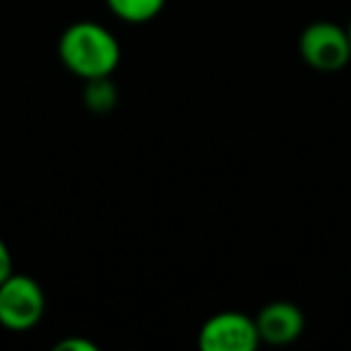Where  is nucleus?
<instances>
[{"mask_svg":"<svg viewBox=\"0 0 351 351\" xmlns=\"http://www.w3.org/2000/svg\"><path fill=\"white\" fill-rule=\"evenodd\" d=\"M58 58L80 80L108 77L121 63V44L111 29L92 20L73 22L58 39Z\"/></svg>","mask_w":351,"mask_h":351,"instance_id":"obj_1","label":"nucleus"},{"mask_svg":"<svg viewBox=\"0 0 351 351\" xmlns=\"http://www.w3.org/2000/svg\"><path fill=\"white\" fill-rule=\"evenodd\" d=\"M46 315V293L34 277L12 272L0 282V325L10 332H27Z\"/></svg>","mask_w":351,"mask_h":351,"instance_id":"obj_2","label":"nucleus"},{"mask_svg":"<svg viewBox=\"0 0 351 351\" xmlns=\"http://www.w3.org/2000/svg\"><path fill=\"white\" fill-rule=\"evenodd\" d=\"M298 53L303 63L317 73H339L351 63L346 27L330 20L311 22L298 36Z\"/></svg>","mask_w":351,"mask_h":351,"instance_id":"obj_3","label":"nucleus"},{"mask_svg":"<svg viewBox=\"0 0 351 351\" xmlns=\"http://www.w3.org/2000/svg\"><path fill=\"white\" fill-rule=\"evenodd\" d=\"M197 346L202 351H255L260 346L255 317L241 311L215 313L202 322Z\"/></svg>","mask_w":351,"mask_h":351,"instance_id":"obj_4","label":"nucleus"},{"mask_svg":"<svg viewBox=\"0 0 351 351\" xmlns=\"http://www.w3.org/2000/svg\"><path fill=\"white\" fill-rule=\"evenodd\" d=\"M255 327H258L260 344L287 346L293 344L306 332V315L291 301H269L258 311Z\"/></svg>","mask_w":351,"mask_h":351,"instance_id":"obj_5","label":"nucleus"},{"mask_svg":"<svg viewBox=\"0 0 351 351\" xmlns=\"http://www.w3.org/2000/svg\"><path fill=\"white\" fill-rule=\"evenodd\" d=\"M106 5L118 20L128 25H145L164 10L166 0H106Z\"/></svg>","mask_w":351,"mask_h":351,"instance_id":"obj_6","label":"nucleus"},{"mask_svg":"<svg viewBox=\"0 0 351 351\" xmlns=\"http://www.w3.org/2000/svg\"><path fill=\"white\" fill-rule=\"evenodd\" d=\"M82 101L92 113H108L118 104V87L113 84L111 75L108 77L84 80Z\"/></svg>","mask_w":351,"mask_h":351,"instance_id":"obj_7","label":"nucleus"},{"mask_svg":"<svg viewBox=\"0 0 351 351\" xmlns=\"http://www.w3.org/2000/svg\"><path fill=\"white\" fill-rule=\"evenodd\" d=\"M56 351H97V344L84 337H65L53 346Z\"/></svg>","mask_w":351,"mask_h":351,"instance_id":"obj_8","label":"nucleus"},{"mask_svg":"<svg viewBox=\"0 0 351 351\" xmlns=\"http://www.w3.org/2000/svg\"><path fill=\"white\" fill-rule=\"evenodd\" d=\"M15 272V265H12V253L8 248V243L0 236V282H5L10 274Z\"/></svg>","mask_w":351,"mask_h":351,"instance_id":"obj_9","label":"nucleus"},{"mask_svg":"<svg viewBox=\"0 0 351 351\" xmlns=\"http://www.w3.org/2000/svg\"><path fill=\"white\" fill-rule=\"evenodd\" d=\"M346 34H349V44H351V20L346 22Z\"/></svg>","mask_w":351,"mask_h":351,"instance_id":"obj_10","label":"nucleus"}]
</instances>
